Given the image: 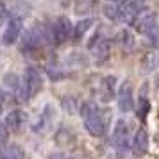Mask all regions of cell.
I'll use <instances>...</instances> for the list:
<instances>
[{
  "instance_id": "6da1fadb",
  "label": "cell",
  "mask_w": 159,
  "mask_h": 159,
  "mask_svg": "<svg viewBox=\"0 0 159 159\" xmlns=\"http://www.w3.org/2000/svg\"><path fill=\"white\" fill-rule=\"evenodd\" d=\"M80 115L84 118V127L93 138H100L106 134L109 125V111L100 109L95 102H84L80 107Z\"/></svg>"
},
{
  "instance_id": "7a4b0ae2",
  "label": "cell",
  "mask_w": 159,
  "mask_h": 159,
  "mask_svg": "<svg viewBox=\"0 0 159 159\" xmlns=\"http://www.w3.org/2000/svg\"><path fill=\"white\" fill-rule=\"evenodd\" d=\"M138 30H139L152 45H157L159 25H157V18H156L154 13H147L141 20H138Z\"/></svg>"
},
{
  "instance_id": "3957f363",
  "label": "cell",
  "mask_w": 159,
  "mask_h": 159,
  "mask_svg": "<svg viewBox=\"0 0 159 159\" xmlns=\"http://www.w3.org/2000/svg\"><path fill=\"white\" fill-rule=\"evenodd\" d=\"M111 143L115 148L118 150H125L129 148V125L125 120H118L115 123V129H113V134H111Z\"/></svg>"
},
{
  "instance_id": "277c9868",
  "label": "cell",
  "mask_w": 159,
  "mask_h": 159,
  "mask_svg": "<svg viewBox=\"0 0 159 159\" xmlns=\"http://www.w3.org/2000/svg\"><path fill=\"white\" fill-rule=\"evenodd\" d=\"M148 147H150V136H148V130L145 129V127H139L136 130V134L132 138V145H130V148H132V154L136 156V157H143L148 154Z\"/></svg>"
},
{
  "instance_id": "5b68a950",
  "label": "cell",
  "mask_w": 159,
  "mask_h": 159,
  "mask_svg": "<svg viewBox=\"0 0 159 159\" xmlns=\"http://www.w3.org/2000/svg\"><path fill=\"white\" fill-rule=\"evenodd\" d=\"M118 107L123 113H129L134 109V91L130 80H123L118 88Z\"/></svg>"
},
{
  "instance_id": "8992f818",
  "label": "cell",
  "mask_w": 159,
  "mask_h": 159,
  "mask_svg": "<svg viewBox=\"0 0 159 159\" xmlns=\"http://www.w3.org/2000/svg\"><path fill=\"white\" fill-rule=\"evenodd\" d=\"M89 48H91L93 57L98 65L106 63L109 59V56H111V43H109L106 38H100V39H98V34L89 41Z\"/></svg>"
},
{
  "instance_id": "52a82bcc",
  "label": "cell",
  "mask_w": 159,
  "mask_h": 159,
  "mask_svg": "<svg viewBox=\"0 0 159 159\" xmlns=\"http://www.w3.org/2000/svg\"><path fill=\"white\" fill-rule=\"evenodd\" d=\"M138 16H139V4L134 0H125L120 4V20L125 22L127 25L138 23Z\"/></svg>"
},
{
  "instance_id": "ba28073f",
  "label": "cell",
  "mask_w": 159,
  "mask_h": 159,
  "mask_svg": "<svg viewBox=\"0 0 159 159\" xmlns=\"http://www.w3.org/2000/svg\"><path fill=\"white\" fill-rule=\"evenodd\" d=\"M52 27H54V38H56V43H65L66 39L72 36V32H73V25H72V22H70L66 16H59Z\"/></svg>"
},
{
  "instance_id": "9c48e42d",
  "label": "cell",
  "mask_w": 159,
  "mask_h": 159,
  "mask_svg": "<svg viewBox=\"0 0 159 159\" xmlns=\"http://www.w3.org/2000/svg\"><path fill=\"white\" fill-rule=\"evenodd\" d=\"M25 88H27L29 97H34L43 88V77H41V73L38 72L36 68H32V66H29L25 70Z\"/></svg>"
},
{
  "instance_id": "30bf717a",
  "label": "cell",
  "mask_w": 159,
  "mask_h": 159,
  "mask_svg": "<svg viewBox=\"0 0 159 159\" xmlns=\"http://www.w3.org/2000/svg\"><path fill=\"white\" fill-rule=\"evenodd\" d=\"M115 84H116V77H113V75H107V77H102L100 79L97 95H98V98L102 102L113 100V97H115Z\"/></svg>"
},
{
  "instance_id": "8fae6325",
  "label": "cell",
  "mask_w": 159,
  "mask_h": 159,
  "mask_svg": "<svg viewBox=\"0 0 159 159\" xmlns=\"http://www.w3.org/2000/svg\"><path fill=\"white\" fill-rule=\"evenodd\" d=\"M25 123V113L20 111V109H15V111H11L6 118V127L9 130H13V132H18V130L22 129V125Z\"/></svg>"
},
{
  "instance_id": "7c38bea8",
  "label": "cell",
  "mask_w": 159,
  "mask_h": 159,
  "mask_svg": "<svg viewBox=\"0 0 159 159\" xmlns=\"http://www.w3.org/2000/svg\"><path fill=\"white\" fill-rule=\"evenodd\" d=\"M20 30H22V20L20 18H15V20H11L7 25V29L4 32V43L6 45H11L15 43L18 36H20Z\"/></svg>"
},
{
  "instance_id": "4fadbf2b",
  "label": "cell",
  "mask_w": 159,
  "mask_h": 159,
  "mask_svg": "<svg viewBox=\"0 0 159 159\" xmlns=\"http://www.w3.org/2000/svg\"><path fill=\"white\" fill-rule=\"evenodd\" d=\"M116 41H118V45L123 48V52H132V50H134V47H136L134 34H132L129 29L120 30V32H118V36H116Z\"/></svg>"
},
{
  "instance_id": "5bb4252c",
  "label": "cell",
  "mask_w": 159,
  "mask_h": 159,
  "mask_svg": "<svg viewBox=\"0 0 159 159\" xmlns=\"http://www.w3.org/2000/svg\"><path fill=\"white\" fill-rule=\"evenodd\" d=\"M150 113V100H148V95H147V88L145 91L141 89V95H139V100H138V106H136V116L139 120H145Z\"/></svg>"
},
{
  "instance_id": "9a60e30c",
  "label": "cell",
  "mask_w": 159,
  "mask_h": 159,
  "mask_svg": "<svg viewBox=\"0 0 159 159\" xmlns=\"http://www.w3.org/2000/svg\"><path fill=\"white\" fill-rule=\"evenodd\" d=\"M0 159H25V152H23L22 147H18V145H7L2 154H0Z\"/></svg>"
},
{
  "instance_id": "2e32d148",
  "label": "cell",
  "mask_w": 159,
  "mask_h": 159,
  "mask_svg": "<svg viewBox=\"0 0 159 159\" xmlns=\"http://www.w3.org/2000/svg\"><path fill=\"white\" fill-rule=\"evenodd\" d=\"M93 25V20L91 18H86V20H80V22H77L75 25H73V38L79 41L80 38L86 34L88 30H89V27Z\"/></svg>"
},
{
  "instance_id": "e0dca14e",
  "label": "cell",
  "mask_w": 159,
  "mask_h": 159,
  "mask_svg": "<svg viewBox=\"0 0 159 159\" xmlns=\"http://www.w3.org/2000/svg\"><path fill=\"white\" fill-rule=\"evenodd\" d=\"M104 15L107 16L109 20H120V6H115V4H107L104 6Z\"/></svg>"
},
{
  "instance_id": "ac0fdd59",
  "label": "cell",
  "mask_w": 159,
  "mask_h": 159,
  "mask_svg": "<svg viewBox=\"0 0 159 159\" xmlns=\"http://www.w3.org/2000/svg\"><path fill=\"white\" fill-rule=\"evenodd\" d=\"M47 72H48V77L52 80H59L65 77V72H63V68H59L57 65H48L47 66Z\"/></svg>"
},
{
  "instance_id": "d6986e66",
  "label": "cell",
  "mask_w": 159,
  "mask_h": 159,
  "mask_svg": "<svg viewBox=\"0 0 159 159\" xmlns=\"http://www.w3.org/2000/svg\"><path fill=\"white\" fill-rule=\"evenodd\" d=\"M4 84H6L7 88H11V89H15V91H18V88H20L18 77H16L15 73H7V75L4 77Z\"/></svg>"
},
{
  "instance_id": "ffe728a7",
  "label": "cell",
  "mask_w": 159,
  "mask_h": 159,
  "mask_svg": "<svg viewBox=\"0 0 159 159\" xmlns=\"http://www.w3.org/2000/svg\"><path fill=\"white\" fill-rule=\"evenodd\" d=\"M141 66H143L145 72H152L154 66H156V59H154V54H147L141 61Z\"/></svg>"
},
{
  "instance_id": "44dd1931",
  "label": "cell",
  "mask_w": 159,
  "mask_h": 159,
  "mask_svg": "<svg viewBox=\"0 0 159 159\" xmlns=\"http://www.w3.org/2000/svg\"><path fill=\"white\" fill-rule=\"evenodd\" d=\"M63 106H65L66 111H70V113H72L73 109H75V102H73V98H72V102H68V98H65V100H63Z\"/></svg>"
},
{
  "instance_id": "7402d4cb",
  "label": "cell",
  "mask_w": 159,
  "mask_h": 159,
  "mask_svg": "<svg viewBox=\"0 0 159 159\" xmlns=\"http://www.w3.org/2000/svg\"><path fill=\"white\" fill-rule=\"evenodd\" d=\"M6 18H7V11H6V7L0 4V25L6 22Z\"/></svg>"
},
{
  "instance_id": "603a6c76",
  "label": "cell",
  "mask_w": 159,
  "mask_h": 159,
  "mask_svg": "<svg viewBox=\"0 0 159 159\" xmlns=\"http://www.w3.org/2000/svg\"><path fill=\"white\" fill-rule=\"evenodd\" d=\"M6 138H7V129L4 127V123L0 122V141H6Z\"/></svg>"
},
{
  "instance_id": "cb8c5ba5",
  "label": "cell",
  "mask_w": 159,
  "mask_h": 159,
  "mask_svg": "<svg viewBox=\"0 0 159 159\" xmlns=\"http://www.w3.org/2000/svg\"><path fill=\"white\" fill-rule=\"evenodd\" d=\"M107 159H122V156H118V154H111Z\"/></svg>"
},
{
  "instance_id": "d4e9b609",
  "label": "cell",
  "mask_w": 159,
  "mask_h": 159,
  "mask_svg": "<svg viewBox=\"0 0 159 159\" xmlns=\"http://www.w3.org/2000/svg\"><path fill=\"white\" fill-rule=\"evenodd\" d=\"M156 86L159 88V75H157V77H156Z\"/></svg>"
},
{
  "instance_id": "484cf974",
  "label": "cell",
  "mask_w": 159,
  "mask_h": 159,
  "mask_svg": "<svg viewBox=\"0 0 159 159\" xmlns=\"http://www.w3.org/2000/svg\"><path fill=\"white\" fill-rule=\"evenodd\" d=\"M134 2H138V4H143V2H147V0H134Z\"/></svg>"
},
{
  "instance_id": "4316f807",
  "label": "cell",
  "mask_w": 159,
  "mask_h": 159,
  "mask_svg": "<svg viewBox=\"0 0 159 159\" xmlns=\"http://www.w3.org/2000/svg\"><path fill=\"white\" fill-rule=\"evenodd\" d=\"M113 2H120V4H122V2H125V0H113Z\"/></svg>"
},
{
  "instance_id": "83f0119b",
  "label": "cell",
  "mask_w": 159,
  "mask_h": 159,
  "mask_svg": "<svg viewBox=\"0 0 159 159\" xmlns=\"http://www.w3.org/2000/svg\"><path fill=\"white\" fill-rule=\"evenodd\" d=\"M65 159H73V157H65Z\"/></svg>"
}]
</instances>
